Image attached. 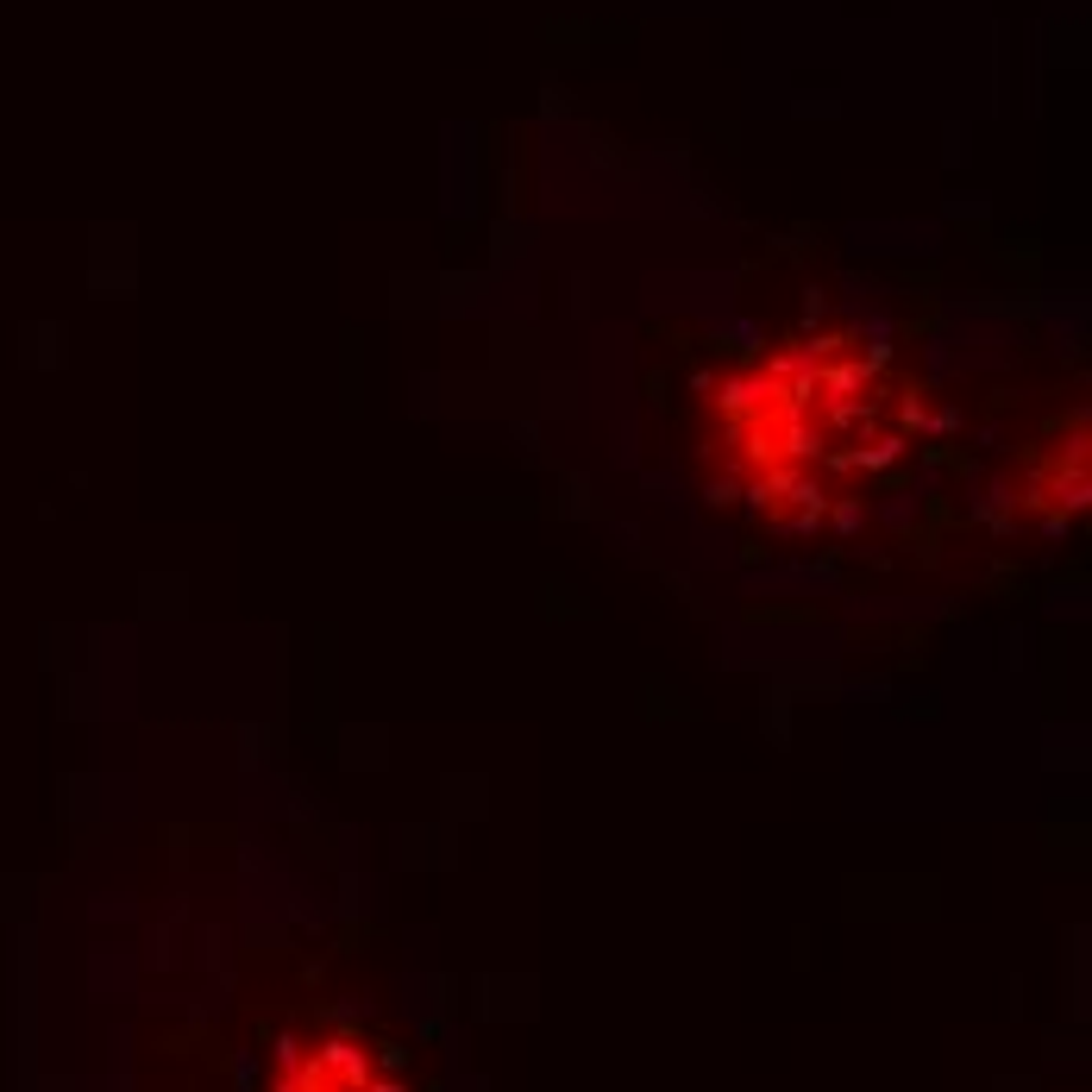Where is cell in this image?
Returning a JSON list of instances; mask_svg holds the SVG:
<instances>
[{"mask_svg":"<svg viewBox=\"0 0 1092 1092\" xmlns=\"http://www.w3.org/2000/svg\"><path fill=\"white\" fill-rule=\"evenodd\" d=\"M879 408L885 389L854 358H760L716 396V446L753 502L816 509L885 453Z\"/></svg>","mask_w":1092,"mask_h":1092,"instance_id":"obj_1","label":"cell"}]
</instances>
